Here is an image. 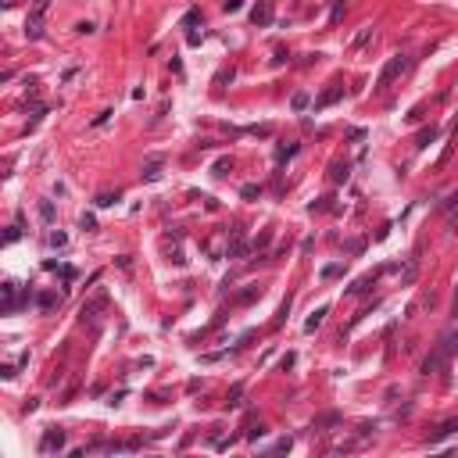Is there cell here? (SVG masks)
<instances>
[{
  "label": "cell",
  "mask_w": 458,
  "mask_h": 458,
  "mask_svg": "<svg viewBox=\"0 0 458 458\" xmlns=\"http://www.w3.org/2000/svg\"><path fill=\"white\" fill-rule=\"evenodd\" d=\"M340 15H344V0H337V4H333V15H329V18L340 22Z\"/></svg>",
  "instance_id": "484cf974"
},
{
  "label": "cell",
  "mask_w": 458,
  "mask_h": 458,
  "mask_svg": "<svg viewBox=\"0 0 458 458\" xmlns=\"http://www.w3.org/2000/svg\"><path fill=\"white\" fill-rule=\"evenodd\" d=\"M340 97H344V86H340V82H329V90H322L319 100H315V111H322V108H329V104H337Z\"/></svg>",
  "instance_id": "3957f363"
},
{
  "label": "cell",
  "mask_w": 458,
  "mask_h": 458,
  "mask_svg": "<svg viewBox=\"0 0 458 458\" xmlns=\"http://www.w3.org/2000/svg\"><path fill=\"white\" fill-rule=\"evenodd\" d=\"M272 8H276V0H258V8L251 11V22L255 25H269L272 22Z\"/></svg>",
  "instance_id": "277c9868"
},
{
  "label": "cell",
  "mask_w": 458,
  "mask_h": 458,
  "mask_svg": "<svg viewBox=\"0 0 458 458\" xmlns=\"http://www.w3.org/2000/svg\"><path fill=\"white\" fill-rule=\"evenodd\" d=\"M58 301H61L58 294H39V297H36V304H39V312H54V304H58Z\"/></svg>",
  "instance_id": "4fadbf2b"
},
{
  "label": "cell",
  "mask_w": 458,
  "mask_h": 458,
  "mask_svg": "<svg viewBox=\"0 0 458 458\" xmlns=\"http://www.w3.org/2000/svg\"><path fill=\"white\" fill-rule=\"evenodd\" d=\"M440 208H444L447 222H451V226H458V193H451V197H447V200H444Z\"/></svg>",
  "instance_id": "9c48e42d"
},
{
  "label": "cell",
  "mask_w": 458,
  "mask_h": 458,
  "mask_svg": "<svg viewBox=\"0 0 458 458\" xmlns=\"http://www.w3.org/2000/svg\"><path fill=\"white\" fill-rule=\"evenodd\" d=\"M115 200H118V197H111V193H100V197H97V204H100V208H111Z\"/></svg>",
  "instance_id": "d4e9b609"
},
{
  "label": "cell",
  "mask_w": 458,
  "mask_h": 458,
  "mask_svg": "<svg viewBox=\"0 0 458 458\" xmlns=\"http://www.w3.org/2000/svg\"><path fill=\"white\" fill-rule=\"evenodd\" d=\"M454 433H458V419H447V423H440L437 433H430V444H440V440H447V437H454Z\"/></svg>",
  "instance_id": "52a82bcc"
},
{
  "label": "cell",
  "mask_w": 458,
  "mask_h": 458,
  "mask_svg": "<svg viewBox=\"0 0 458 458\" xmlns=\"http://www.w3.org/2000/svg\"><path fill=\"white\" fill-rule=\"evenodd\" d=\"M161 176V158L154 154V158H147V165H143V179L150 183V179H158Z\"/></svg>",
  "instance_id": "30bf717a"
},
{
  "label": "cell",
  "mask_w": 458,
  "mask_h": 458,
  "mask_svg": "<svg viewBox=\"0 0 458 458\" xmlns=\"http://www.w3.org/2000/svg\"><path fill=\"white\" fill-rule=\"evenodd\" d=\"M272 451H290V437H283V440H276V444H272Z\"/></svg>",
  "instance_id": "1f68e13d"
},
{
  "label": "cell",
  "mask_w": 458,
  "mask_h": 458,
  "mask_svg": "<svg viewBox=\"0 0 458 458\" xmlns=\"http://www.w3.org/2000/svg\"><path fill=\"white\" fill-rule=\"evenodd\" d=\"M25 36H29V39H39V36H43V29H39V18H29V22H25Z\"/></svg>",
  "instance_id": "9a60e30c"
},
{
  "label": "cell",
  "mask_w": 458,
  "mask_h": 458,
  "mask_svg": "<svg viewBox=\"0 0 458 458\" xmlns=\"http://www.w3.org/2000/svg\"><path fill=\"white\" fill-rule=\"evenodd\" d=\"M240 193H243V197H258V193H262V190H258V186H255V183H247V186H243V190H240Z\"/></svg>",
  "instance_id": "4316f807"
},
{
  "label": "cell",
  "mask_w": 458,
  "mask_h": 458,
  "mask_svg": "<svg viewBox=\"0 0 458 458\" xmlns=\"http://www.w3.org/2000/svg\"><path fill=\"white\" fill-rule=\"evenodd\" d=\"M337 423H340V415L337 412H326V415L315 419V430H329V426H337Z\"/></svg>",
  "instance_id": "7c38bea8"
},
{
  "label": "cell",
  "mask_w": 458,
  "mask_h": 458,
  "mask_svg": "<svg viewBox=\"0 0 458 458\" xmlns=\"http://www.w3.org/2000/svg\"><path fill=\"white\" fill-rule=\"evenodd\" d=\"M222 8L233 15V11H240V8H243V0H222Z\"/></svg>",
  "instance_id": "cb8c5ba5"
},
{
  "label": "cell",
  "mask_w": 458,
  "mask_h": 458,
  "mask_svg": "<svg viewBox=\"0 0 458 458\" xmlns=\"http://www.w3.org/2000/svg\"><path fill=\"white\" fill-rule=\"evenodd\" d=\"M255 297H262V286H247V290H240V294H236V304H251Z\"/></svg>",
  "instance_id": "8fae6325"
},
{
  "label": "cell",
  "mask_w": 458,
  "mask_h": 458,
  "mask_svg": "<svg viewBox=\"0 0 458 458\" xmlns=\"http://www.w3.org/2000/svg\"><path fill=\"white\" fill-rule=\"evenodd\" d=\"M444 362H447V358L440 354V347H433V351H430V354L423 358V376H430V372H437V369H440Z\"/></svg>",
  "instance_id": "8992f818"
},
{
  "label": "cell",
  "mask_w": 458,
  "mask_h": 458,
  "mask_svg": "<svg viewBox=\"0 0 458 458\" xmlns=\"http://www.w3.org/2000/svg\"><path fill=\"white\" fill-rule=\"evenodd\" d=\"M322 276H326V279H333V276H340V265H326V269H322Z\"/></svg>",
  "instance_id": "83f0119b"
},
{
  "label": "cell",
  "mask_w": 458,
  "mask_h": 458,
  "mask_svg": "<svg viewBox=\"0 0 458 458\" xmlns=\"http://www.w3.org/2000/svg\"><path fill=\"white\" fill-rule=\"evenodd\" d=\"M433 140H437V129H433V126H430V129H423V133H419V136H415V147H430V143H433Z\"/></svg>",
  "instance_id": "5bb4252c"
},
{
  "label": "cell",
  "mask_w": 458,
  "mask_h": 458,
  "mask_svg": "<svg viewBox=\"0 0 458 458\" xmlns=\"http://www.w3.org/2000/svg\"><path fill=\"white\" fill-rule=\"evenodd\" d=\"M369 36H372V29L365 25V29H362V32L354 36V43H351V47H354V50H358V47H365V43H369Z\"/></svg>",
  "instance_id": "d6986e66"
},
{
  "label": "cell",
  "mask_w": 458,
  "mask_h": 458,
  "mask_svg": "<svg viewBox=\"0 0 458 458\" xmlns=\"http://www.w3.org/2000/svg\"><path fill=\"white\" fill-rule=\"evenodd\" d=\"M247 437H251V440H258V437H265V426H251V430H247Z\"/></svg>",
  "instance_id": "f1b7e54d"
},
{
  "label": "cell",
  "mask_w": 458,
  "mask_h": 458,
  "mask_svg": "<svg viewBox=\"0 0 458 458\" xmlns=\"http://www.w3.org/2000/svg\"><path fill=\"white\" fill-rule=\"evenodd\" d=\"M61 447H65V430H47V433H43V440H39V451H43V454L61 451Z\"/></svg>",
  "instance_id": "7a4b0ae2"
},
{
  "label": "cell",
  "mask_w": 458,
  "mask_h": 458,
  "mask_svg": "<svg viewBox=\"0 0 458 458\" xmlns=\"http://www.w3.org/2000/svg\"><path fill=\"white\" fill-rule=\"evenodd\" d=\"M408 68H412V58H408V54H394V58L383 65V72H380V79H376V86H372V90H376V93H383V90L390 86V82H394L397 75H404Z\"/></svg>",
  "instance_id": "6da1fadb"
},
{
  "label": "cell",
  "mask_w": 458,
  "mask_h": 458,
  "mask_svg": "<svg viewBox=\"0 0 458 458\" xmlns=\"http://www.w3.org/2000/svg\"><path fill=\"white\" fill-rule=\"evenodd\" d=\"M100 308H104V294H97V297H93L90 304H82V312H79V315H82V322H93Z\"/></svg>",
  "instance_id": "ba28073f"
},
{
  "label": "cell",
  "mask_w": 458,
  "mask_h": 458,
  "mask_svg": "<svg viewBox=\"0 0 458 458\" xmlns=\"http://www.w3.org/2000/svg\"><path fill=\"white\" fill-rule=\"evenodd\" d=\"M437 347H440V354H444V358L451 362V354L458 351V329H447L444 337H440V344H437Z\"/></svg>",
  "instance_id": "5b68a950"
},
{
  "label": "cell",
  "mask_w": 458,
  "mask_h": 458,
  "mask_svg": "<svg viewBox=\"0 0 458 458\" xmlns=\"http://www.w3.org/2000/svg\"><path fill=\"white\" fill-rule=\"evenodd\" d=\"M47 8H50V0H36V4H32V18H43Z\"/></svg>",
  "instance_id": "44dd1931"
},
{
  "label": "cell",
  "mask_w": 458,
  "mask_h": 458,
  "mask_svg": "<svg viewBox=\"0 0 458 458\" xmlns=\"http://www.w3.org/2000/svg\"><path fill=\"white\" fill-rule=\"evenodd\" d=\"M322 319H326V308H319V312L304 322V329H308V333H312V329H319V326H322Z\"/></svg>",
  "instance_id": "e0dca14e"
},
{
  "label": "cell",
  "mask_w": 458,
  "mask_h": 458,
  "mask_svg": "<svg viewBox=\"0 0 458 458\" xmlns=\"http://www.w3.org/2000/svg\"><path fill=\"white\" fill-rule=\"evenodd\" d=\"M369 283H372V276H362V279L351 286V294H365V290H369Z\"/></svg>",
  "instance_id": "ffe728a7"
},
{
  "label": "cell",
  "mask_w": 458,
  "mask_h": 458,
  "mask_svg": "<svg viewBox=\"0 0 458 458\" xmlns=\"http://www.w3.org/2000/svg\"><path fill=\"white\" fill-rule=\"evenodd\" d=\"M65 240H68L65 233H50V243H54V247H65Z\"/></svg>",
  "instance_id": "f546056e"
},
{
  "label": "cell",
  "mask_w": 458,
  "mask_h": 458,
  "mask_svg": "<svg viewBox=\"0 0 458 458\" xmlns=\"http://www.w3.org/2000/svg\"><path fill=\"white\" fill-rule=\"evenodd\" d=\"M344 179H347V161L344 165L337 161V165H333V183H344Z\"/></svg>",
  "instance_id": "ac0fdd59"
},
{
  "label": "cell",
  "mask_w": 458,
  "mask_h": 458,
  "mask_svg": "<svg viewBox=\"0 0 458 458\" xmlns=\"http://www.w3.org/2000/svg\"><path fill=\"white\" fill-rule=\"evenodd\" d=\"M454 315H458V294H454Z\"/></svg>",
  "instance_id": "d6a6232c"
},
{
  "label": "cell",
  "mask_w": 458,
  "mask_h": 458,
  "mask_svg": "<svg viewBox=\"0 0 458 458\" xmlns=\"http://www.w3.org/2000/svg\"><path fill=\"white\" fill-rule=\"evenodd\" d=\"M39 215H43V219L50 222V219H54V204H50V200H43V204H39Z\"/></svg>",
  "instance_id": "7402d4cb"
},
{
  "label": "cell",
  "mask_w": 458,
  "mask_h": 458,
  "mask_svg": "<svg viewBox=\"0 0 458 458\" xmlns=\"http://www.w3.org/2000/svg\"><path fill=\"white\" fill-rule=\"evenodd\" d=\"M290 108H294V111H304V108H308V93H304V90L294 93V97H290Z\"/></svg>",
  "instance_id": "2e32d148"
},
{
  "label": "cell",
  "mask_w": 458,
  "mask_h": 458,
  "mask_svg": "<svg viewBox=\"0 0 458 458\" xmlns=\"http://www.w3.org/2000/svg\"><path fill=\"white\" fill-rule=\"evenodd\" d=\"M286 312H290V301H283V304H279V315H276V326H283V322H286Z\"/></svg>",
  "instance_id": "603a6c76"
},
{
  "label": "cell",
  "mask_w": 458,
  "mask_h": 458,
  "mask_svg": "<svg viewBox=\"0 0 458 458\" xmlns=\"http://www.w3.org/2000/svg\"><path fill=\"white\" fill-rule=\"evenodd\" d=\"M240 394H243V383H236V387L229 390V404H236V397H240Z\"/></svg>",
  "instance_id": "4dcf8cb0"
}]
</instances>
